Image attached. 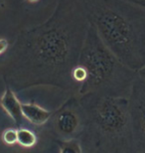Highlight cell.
Masks as SVG:
<instances>
[{
  "instance_id": "obj_7",
  "label": "cell",
  "mask_w": 145,
  "mask_h": 153,
  "mask_svg": "<svg viewBox=\"0 0 145 153\" xmlns=\"http://www.w3.org/2000/svg\"><path fill=\"white\" fill-rule=\"evenodd\" d=\"M74 78H75L77 81H84V79L87 78L88 76V73H87V70L85 68H82V67H78L74 70Z\"/></svg>"
},
{
  "instance_id": "obj_9",
  "label": "cell",
  "mask_w": 145,
  "mask_h": 153,
  "mask_svg": "<svg viewBox=\"0 0 145 153\" xmlns=\"http://www.w3.org/2000/svg\"><path fill=\"white\" fill-rule=\"evenodd\" d=\"M28 1H30V2H36V1H38V0H28Z\"/></svg>"
},
{
  "instance_id": "obj_6",
  "label": "cell",
  "mask_w": 145,
  "mask_h": 153,
  "mask_svg": "<svg viewBox=\"0 0 145 153\" xmlns=\"http://www.w3.org/2000/svg\"><path fill=\"white\" fill-rule=\"evenodd\" d=\"M2 138L7 144H15L17 142V130L15 129H6L3 132Z\"/></svg>"
},
{
  "instance_id": "obj_8",
  "label": "cell",
  "mask_w": 145,
  "mask_h": 153,
  "mask_svg": "<svg viewBox=\"0 0 145 153\" xmlns=\"http://www.w3.org/2000/svg\"><path fill=\"white\" fill-rule=\"evenodd\" d=\"M8 47V42L5 39H0V54H2Z\"/></svg>"
},
{
  "instance_id": "obj_4",
  "label": "cell",
  "mask_w": 145,
  "mask_h": 153,
  "mask_svg": "<svg viewBox=\"0 0 145 153\" xmlns=\"http://www.w3.org/2000/svg\"><path fill=\"white\" fill-rule=\"evenodd\" d=\"M59 124H60L61 129L65 132H72L75 128V125L77 124V120L72 114L66 112V114H62L59 119Z\"/></svg>"
},
{
  "instance_id": "obj_1",
  "label": "cell",
  "mask_w": 145,
  "mask_h": 153,
  "mask_svg": "<svg viewBox=\"0 0 145 153\" xmlns=\"http://www.w3.org/2000/svg\"><path fill=\"white\" fill-rule=\"evenodd\" d=\"M3 109L13 119L16 124H20L23 114L21 111V103L10 88H6L0 100Z\"/></svg>"
},
{
  "instance_id": "obj_5",
  "label": "cell",
  "mask_w": 145,
  "mask_h": 153,
  "mask_svg": "<svg viewBox=\"0 0 145 153\" xmlns=\"http://www.w3.org/2000/svg\"><path fill=\"white\" fill-rule=\"evenodd\" d=\"M61 153H82L81 145L76 140H69L61 144Z\"/></svg>"
},
{
  "instance_id": "obj_3",
  "label": "cell",
  "mask_w": 145,
  "mask_h": 153,
  "mask_svg": "<svg viewBox=\"0 0 145 153\" xmlns=\"http://www.w3.org/2000/svg\"><path fill=\"white\" fill-rule=\"evenodd\" d=\"M36 135L29 129H19L17 130V142L23 147H32L36 143Z\"/></svg>"
},
{
  "instance_id": "obj_2",
  "label": "cell",
  "mask_w": 145,
  "mask_h": 153,
  "mask_svg": "<svg viewBox=\"0 0 145 153\" xmlns=\"http://www.w3.org/2000/svg\"><path fill=\"white\" fill-rule=\"evenodd\" d=\"M21 111H22L23 117L36 125L44 124L52 114L51 111L35 103H21Z\"/></svg>"
}]
</instances>
